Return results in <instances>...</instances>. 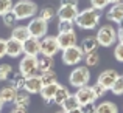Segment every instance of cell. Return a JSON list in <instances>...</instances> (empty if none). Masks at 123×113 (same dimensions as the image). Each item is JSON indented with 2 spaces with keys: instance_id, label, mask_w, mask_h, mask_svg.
Masks as SVG:
<instances>
[{
  "instance_id": "836d02e7",
  "label": "cell",
  "mask_w": 123,
  "mask_h": 113,
  "mask_svg": "<svg viewBox=\"0 0 123 113\" xmlns=\"http://www.w3.org/2000/svg\"><path fill=\"white\" fill-rule=\"evenodd\" d=\"M12 0H0V17L5 16L6 12L12 11Z\"/></svg>"
},
{
  "instance_id": "f1b7e54d",
  "label": "cell",
  "mask_w": 123,
  "mask_h": 113,
  "mask_svg": "<svg viewBox=\"0 0 123 113\" xmlns=\"http://www.w3.org/2000/svg\"><path fill=\"white\" fill-rule=\"evenodd\" d=\"M2 20H3V25L5 27H8V28H14L16 25H17V17H16V14L12 11H9V12H6L5 16H2Z\"/></svg>"
},
{
  "instance_id": "7402d4cb",
  "label": "cell",
  "mask_w": 123,
  "mask_h": 113,
  "mask_svg": "<svg viewBox=\"0 0 123 113\" xmlns=\"http://www.w3.org/2000/svg\"><path fill=\"white\" fill-rule=\"evenodd\" d=\"M16 93H17V90H16L14 87L5 85V87H2V88H0V99L3 101V104H9V102L14 101Z\"/></svg>"
},
{
  "instance_id": "ee69618b",
  "label": "cell",
  "mask_w": 123,
  "mask_h": 113,
  "mask_svg": "<svg viewBox=\"0 0 123 113\" xmlns=\"http://www.w3.org/2000/svg\"><path fill=\"white\" fill-rule=\"evenodd\" d=\"M123 0H109V3H112V5H115V3H122Z\"/></svg>"
},
{
  "instance_id": "7a4b0ae2",
  "label": "cell",
  "mask_w": 123,
  "mask_h": 113,
  "mask_svg": "<svg viewBox=\"0 0 123 113\" xmlns=\"http://www.w3.org/2000/svg\"><path fill=\"white\" fill-rule=\"evenodd\" d=\"M12 12L17 20H28L37 14V5L33 0H19L12 5Z\"/></svg>"
},
{
  "instance_id": "6da1fadb",
  "label": "cell",
  "mask_w": 123,
  "mask_h": 113,
  "mask_svg": "<svg viewBox=\"0 0 123 113\" xmlns=\"http://www.w3.org/2000/svg\"><path fill=\"white\" fill-rule=\"evenodd\" d=\"M100 19H101V11L93 9L90 6V8H86V9L78 12V17L75 19V25L78 28H81V30L92 31L98 27Z\"/></svg>"
},
{
  "instance_id": "5b68a950",
  "label": "cell",
  "mask_w": 123,
  "mask_h": 113,
  "mask_svg": "<svg viewBox=\"0 0 123 113\" xmlns=\"http://www.w3.org/2000/svg\"><path fill=\"white\" fill-rule=\"evenodd\" d=\"M61 59H62L64 65L73 67V65H78V64L84 59V53H83V50H81L80 45H73V47H70V48L62 50Z\"/></svg>"
},
{
  "instance_id": "7bdbcfd3",
  "label": "cell",
  "mask_w": 123,
  "mask_h": 113,
  "mask_svg": "<svg viewBox=\"0 0 123 113\" xmlns=\"http://www.w3.org/2000/svg\"><path fill=\"white\" fill-rule=\"evenodd\" d=\"M67 113H83V112H81V107H80V108H75V110H70V112H67Z\"/></svg>"
},
{
  "instance_id": "1f68e13d",
  "label": "cell",
  "mask_w": 123,
  "mask_h": 113,
  "mask_svg": "<svg viewBox=\"0 0 123 113\" xmlns=\"http://www.w3.org/2000/svg\"><path fill=\"white\" fill-rule=\"evenodd\" d=\"M55 16H56L55 9L51 8V6H45V8L41 11L39 17H41V19H44L45 22H50V20H53V19H55Z\"/></svg>"
},
{
  "instance_id": "83f0119b",
  "label": "cell",
  "mask_w": 123,
  "mask_h": 113,
  "mask_svg": "<svg viewBox=\"0 0 123 113\" xmlns=\"http://www.w3.org/2000/svg\"><path fill=\"white\" fill-rule=\"evenodd\" d=\"M41 81H42V85H50V84H58V75L51 70V71L47 73H42L41 75Z\"/></svg>"
},
{
  "instance_id": "52a82bcc",
  "label": "cell",
  "mask_w": 123,
  "mask_h": 113,
  "mask_svg": "<svg viewBox=\"0 0 123 113\" xmlns=\"http://www.w3.org/2000/svg\"><path fill=\"white\" fill-rule=\"evenodd\" d=\"M58 51H59V47H58L56 36H45L41 39V56L53 57Z\"/></svg>"
},
{
  "instance_id": "f35d334b",
  "label": "cell",
  "mask_w": 123,
  "mask_h": 113,
  "mask_svg": "<svg viewBox=\"0 0 123 113\" xmlns=\"http://www.w3.org/2000/svg\"><path fill=\"white\" fill-rule=\"evenodd\" d=\"M80 0H61L59 6H78Z\"/></svg>"
},
{
  "instance_id": "5bb4252c",
  "label": "cell",
  "mask_w": 123,
  "mask_h": 113,
  "mask_svg": "<svg viewBox=\"0 0 123 113\" xmlns=\"http://www.w3.org/2000/svg\"><path fill=\"white\" fill-rule=\"evenodd\" d=\"M106 19H108L109 22H112V23L122 25L123 23V2L112 5L111 8L108 9V12H106Z\"/></svg>"
},
{
  "instance_id": "e575fe53",
  "label": "cell",
  "mask_w": 123,
  "mask_h": 113,
  "mask_svg": "<svg viewBox=\"0 0 123 113\" xmlns=\"http://www.w3.org/2000/svg\"><path fill=\"white\" fill-rule=\"evenodd\" d=\"M90 87H92V91H93V95L97 96V99L103 98V96L106 95V91H108V88H105V87H103L101 84H98V82H95L93 85H90Z\"/></svg>"
},
{
  "instance_id": "7dc6e473",
  "label": "cell",
  "mask_w": 123,
  "mask_h": 113,
  "mask_svg": "<svg viewBox=\"0 0 123 113\" xmlns=\"http://www.w3.org/2000/svg\"><path fill=\"white\" fill-rule=\"evenodd\" d=\"M33 2H34V0H33Z\"/></svg>"
},
{
  "instance_id": "bcb514c9",
  "label": "cell",
  "mask_w": 123,
  "mask_h": 113,
  "mask_svg": "<svg viewBox=\"0 0 123 113\" xmlns=\"http://www.w3.org/2000/svg\"><path fill=\"white\" fill-rule=\"evenodd\" d=\"M56 113H67V112H64V110H59V112H56Z\"/></svg>"
},
{
  "instance_id": "44dd1931",
  "label": "cell",
  "mask_w": 123,
  "mask_h": 113,
  "mask_svg": "<svg viewBox=\"0 0 123 113\" xmlns=\"http://www.w3.org/2000/svg\"><path fill=\"white\" fill-rule=\"evenodd\" d=\"M55 67V60L53 57H47V56H37V71L41 73H47V71H51Z\"/></svg>"
},
{
  "instance_id": "f6af8a7d",
  "label": "cell",
  "mask_w": 123,
  "mask_h": 113,
  "mask_svg": "<svg viewBox=\"0 0 123 113\" xmlns=\"http://www.w3.org/2000/svg\"><path fill=\"white\" fill-rule=\"evenodd\" d=\"M3 105H5V104H3V101H2V99H0V112L3 110Z\"/></svg>"
},
{
  "instance_id": "d6a6232c",
  "label": "cell",
  "mask_w": 123,
  "mask_h": 113,
  "mask_svg": "<svg viewBox=\"0 0 123 113\" xmlns=\"http://www.w3.org/2000/svg\"><path fill=\"white\" fill-rule=\"evenodd\" d=\"M111 91L115 96H122L123 95V76H118V79L114 82V85L111 87Z\"/></svg>"
},
{
  "instance_id": "d6986e66",
  "label": "cell",
  "mask_w": 123,
  "mask_h": 113,
  "mask_svg": "<svg viewBox=\"0 0 123 113\" xmlns=\"http://www.w3.org/2000/svg\"><path fill=\"white\" fill-rule=\"evenodd\" d=\"M81 50H83V53L86 54V53H92V51H97L98 50V42H97V37L95 36H87V37H84L83 40H81Z\"/></svg>"
},
{
  "instance_id": "74e56055",
  "label": "cell",
  "mask_w": 123,
  "mask_h": 113,
  "mask_svg": "<svg viewBox=\"0 0 123 113\" xmlns=\"http://www.w3.org/2000/svg\"><path fill=\"white\" fill-rule=\"evenodd\" d=\"M6 56V39L0 37V59Z\"/></svg>"
},
{
  "instance_id": "b9f144b4",
  "label": "cell",
  "mask_w": 123,
  "mask_h": 113,
  "mask_svg": "<svg viewBox=\"0 0 123 113\" xmlns=\"http://www.w3.org/2000/svg\"><path fill=\"white\" fill-rule=\"evenodd\" d=\"M11 113H28L27 108H22V107H14L11 110Z\"/></svg>"
},
{
  "instance_id": "8fae6325",
  "label": "cell",
  "mask_w": 123,
  "mask_h": 113,
  "mask_svg": "<svg viewBox=\"0 0 123 113\" xmlns=\"http://www.w3.org/2000/svg\"><path fill=\"white\" fill-rule=\"evenodd\" d=\"M58 40V47L59 50H66V48H70L73 45H76L78 42V36H76L75 31H69V33H59L56 36Z\"/></svg>"
},
{
  "instance_id": "7c38bea8",
  "label": "cell",
  "mask_w": 123,
  "mask_h": 113,
  "mask_svg": "<svg viewBox=\"0 0 123 113\" xmlns=\"http://www.w3.org/2000/svg\"><path fill=\"white\" fill-rule=\"evenodd\" d=\"M118 73L115 71V70H112V68H109V70H105V71H101L100 73V76H98V79H97V82L98 84H101L105 88H108V90H111V87L114 85V82L118 79Z\"/></svg>"
},
{
  "instance_id": "d590c367",
  "label": "cell",
  "mask_w": 123,
  "mask_h": 113,
  "mask_svg": "<svg viewBox=\"0 0 123 113\" xmlns=\"http://www.w3.org/2000/svg\"><path fill=\"white\" fill-rule=\"evenodd\" d=\"M114 57L118 62H123V42H117L114 45Z\"/></svg>"
},
{
  "instance_id": "ab89813d",
  "label": "cell",
  "mask_w": 123,
  "mask_h": 113,
  "mask_svg": "<svg viewBox=\"0 0 123 113\" xmlns=\"http://www.w3.org/2000/svg\"><path fill=\"white\" fill-rule=\"evenodd\" d=\"M95 108H97L95 104H89V105H84V107H81V112L83 113H95Z\"/></svg>"
},
{
  "instance_id": "f546056e",
  "label": "cell",
  "mask_w": 123,
  "mask_h": 113,
  "mask_svg": "<svg viewBox=\"0 0 123 113\" xmlns=\"http://www.w3.org/2000/svg\"><path fill=\"white\" fill-rule=\"evenodd\" d=\"M12 75V67L9 64H0V82H5Z\"/></svg>"
},
{
  "instance_id": "8d00e7d4",
  "label": "cell",
  "mask_w": 123,
  "mask_h": 113,
  "mask_svg": "<svg viewBox=\"0 0 123 113\" xmlns=\"http://www.w3.org/2000/svg\"><path fill=\"white\" fill-rule=\"evenodd\" d=\"M90 5H92L93 9H98V11H101V9L108 8L109 0H90Z\"/></svg>"
},
{
  "instance_id": "60d3db41",
  "label": "cell",
  "mask_w": 123,
  "mask_h": 113,
  "mask_svg": "<svg viewBox=\"0 0 123 113\" xmlns=\"http://www.w3.org/2000/svg\"><path fill=\"white\" fill-rule=\"evenodd\" d=\"M117 40L123 42V23L118 27V30H117Z\"/></svg>"
},
{
  "instance_id": "e0dca14e",
  "label": "cell",
  "mask_w": 123,
  "mask_h": 113,
  "mask_svg": "<svg viewBox=\"0 0 123 113\" xmlns=\"http://www.w3.org/2000/svg\"><path fill=\"white\" fill-rule=\"evenodd\" d=\"M58 87H59V84H50V85L42 87V90H41L39 95H41V98L44 99V102L47 105L53 104V98H55V93H56Z\"/></svg>"
},
{
  "instance_id": "d4e9b609",
  "label": "cell",
  "mask_w": 123,
  "mask_h": 113,
  "mask_svg": "<svg viewBox=\"0 0 123 113\" xmlns=\"http://www.w3.org/2000/svg\"><path fill=\"white\" fill-rule=\"evenodd\" d=\"M11 79H9V85L11 87H14L16 90H24V85H25V77L24 75H20V73H14V75H11L9 76Z\"/></svg>"
},
{
  "instance_id": "ffe728a7",
  "label": "cell",
  "mask_w": 123,
  "mask_h": 113,
  "mask_svg": "<svg viewBox=\"0 0 123 113\" xmlns=\"http://www.w3.org/2000/svg\"><path fill=\"white\" fill-rule=\"evenodd\" d=\"M11 37L19 40V42H25L30 37V31H28L27 25H16L11 31Z\"/></svg>"
},
{
  "instance_id": "ac0fdd59",
  "label": "cell",
  "mask_w": 123,
  "mask_h": 113,
  "mask_svg": "<svg viewBox=\"0 0 123 113\" xmlns=\"http://www.w3.org/2000/svg\"><path fill=\"white\" fill-rule=\"evenodd\" d=\"M30 102H31V95L25 90H17L16 93V98L12 101V104L16 107H22V108H28L30 107Z\"/></svg>"
},
{
  "instance_id": "603a6c76",
  "label": "cell",
  "mask_w": 123,
  "mask_h": 113,
  "mask_svg": "<svg viewBox=\"0 0 123 113\" xmlns=\"http://www.w3.org/2000/svg\"><path fill=\"white\" fill-rule=\"evenodd\" d=\"M95 113H118V107L112 101H103L97 105Z\"/></svg>"
},
{
  "instance_id": "4316f807",
  "label": "cell",
  "mask_w": 123,
  "mask_h": 113,
  "mask_svg": "<svg viewBox=\"0 0 123 113\" xmlns=\"http://www.w3.org/2000/svg\"><path fill=\"white\" fill-rule=\"evenodd\" d=\"M84 64H86L87 68H90V67H97L100 64V54L98 51H92V53H86L84 54Z\"/></svg>"
},
{
  "instance_id": "cb8c5ba5",
  "label": "cell",
  "mask_w": 123,
  "mask_h": 113,
  "mask_svg": "<svg viewBox=\"0 0 123 113\" xmlns=\"http://www.w3.org/2000/svg\"><path fill=\"white\" fill-rule=\"evenodd\" d=\"M70 96V91H69V88H67L66 85H59L58 87V90H56V93H55V98H53V104H56V105H61L64 101H66L67 98Z\"/></svg>"
},
{
  "instance_id": "4fadbf2b",
  "label": "cell",
  "mask_w": 123,
  "mask_h": 113,
  "mask_svg": "<svg viewBox=\"0 0 123 113\" xmlns=\"http://www.w3.org/2000/svg\"><path fill=\"white\" fill-rule=\"evenodd\" d=\"M42 81H41V76L39 75H33V76H28L25 79V85H24V90L28 91L30 95H37L41 93L42 90Z\"/></svg>"
},
{
  "instance_id": "2e32d148",
  "label": "cell",
  "mask_w": 123,
  "mask_h": 113,
  "mask_svg": "<svg viewBox=\"0 0 123 113\" xmlns=\"http://www.w3.org/2000/svg\"><path fill=\"white\" fill-rule=\"evenodd\" d=\"M78 6H59L58 9V19L59 20H70L75 22V19L78 17Z\"/></svg>"
},
{
  "instance_id": "4dcf8cb0",
  "label": "cell",
  "mask_w": 123,
  "mask_h": 113,
  "mask_svg": "<svg viewBox=\"0 0 123 113\" xmlns=\"http://www.w3.org/2000/svg\"><path fill=\"white\" fill-rule=\"evenodd\" d=\"M58 31H59V33H69V31H75V22H70V20H59V22H58Z\"/></svg>"
},
{
  "instance_id": "3957f363",
  "label": "cell",
  "mask_w": 123,
  "mask_h": 113,
  "mask_svg": "<svg viewBox=\"0 0 123 113\" xmlns=\"http://www.w3.org/2000/svg\"><path fill=\"white\" fill-rule=\"evenodd\" d=\"M97 42H98L100 47H105V48H109V47H114L117 43V30H115L112 25L106 23V25H101L97 31Z\"/></svg>"
},
{
  "instance_id": "8992f818",
  "label": "cell",
  "mask_w": 123,
  "mask_h": 113,
  "mask_svg": "<svg viewBox=\"0 0 123 113\" xmlns=\"http://www.w3.org/2000/svg\"><path fill=\"white\" fill-rule=\"evenodd\" d=\"M28 31H30V36L31 37H36V39H42L47 36V31H48V22H45L44 19H41L39 16H34L33 19H30L27 25Z\"/></svg>"
},
{
  "instance_id": "484cf974",
  "label": "cell",
  "mask_w": 123,
  "mask_h": 113,
  "mask_svg": "<svg viewBox=\"0 0 123 113\" xmlns=\"http://www.w3.org/2000/svg\"><path fill=\"white\" fill-rule=\"evenodd\" d=\"M80 107H81V105H80V102H78V99H76L75 95H70L69 98L61 104V108H62L64 112H70V110H75V108H80Z\"/></svg>"
},
{
  "instance_id": "277c9868",
  "label": "cell",
  "mask_w": 123,
  "mask_h": 113,
  "mask_svg": "<svg viewBox=\"0 0 123 113\" xmlns=\"http://www.w3.org/2000/svg\"><path fill=\"white\" fill-rule=\"evenodd\" d=\"M69 82L75 88L87 85L90 82V70L86 65H76L69 75Z\"/></svg>"
},
{
  "instance_id": "ba28073f",
  "label": "cell",
  "mask_w": 123,
  "mask_h": 113,
  "mask_svg": "<svg viewBox=\"0 0 123 113\" xmlns=\"http://www.w3.org/2000/svg\"><path fill=\"white\" fill-rule=\"evenodd\" d=\"M36 71H37V57L24 54L22 60L19 62V73L24 75L25 77H28V76L36 75Z\"/></svg>"
},
{
  "instance_id": "9a60e30c",
  "label": "cell",
  "mask_w": 123,
  "mask_h": 113,
  "mask_svg": "<svg viewBox=\"0 0 123 113\" xmlns=\"http://www.w3.org/2000/svg\"><path fill=\"white\" fill-rule=\"evenodd\" d=\"M22 54H24V47H22V42L16 40V39H12V37L6 39V56L16 59V57H20Z\"/></svg>"
},
{
  "instance_id": "9c48e42d",
  "label": "cell",
  "mask_w": 123,
  "mask_h": 113,
  "mask_svg": "<svg viewBox=\"0 0 123 113\" xmlns=\"http://www.w3.org/2000/svg\"><path fill=\"white\" fill-rule=\"evenodd\" d=\"M73 95L76 96V99H78V102H80L81 107L89 105V104H95V101H97V96L93 95L90 85H84V87L76 88V93H73Z\"/></svg>"
},
{
  "instance_id": "30bf717a",
  "label": "cell",
  "mask_w": 123,
  "mask_h": 113,
  "mask_svg": "<svg viewBox=\"0 0 123 113\" xmlns=\"http://www.w3.org/2000/svg\"><path fill=\"white\" fill-rule=\"evenodd\" d=\"M22 47H24V54L25 56L37 57L41 54V39H36V37L30 36L25 42H22Z\"/></svg>"
}]
</instances>
